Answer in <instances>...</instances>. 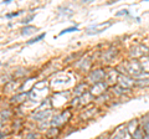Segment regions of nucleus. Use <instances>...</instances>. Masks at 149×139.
<instances>
[{"instance_id": "1", "label": "nucleus", "mask_w": 149, "mask_h": 139, "mask_svg": "<svg viewBox=\"0 0 149 139\" xmlns=\"http://www.w3.org/2000/svg\"><path fill=\"white\" fill-rule=\"evenodd\" d=\"M90 78L92 80V82H94V83H98L99 81H102L104 78V72L102 70H96L94 72H92L90 75Z\"/></svg>"}, {"instance_id": "2", "label": "nucleus", "mask_w": 149, "mask_h": 139, "mask_svg": "<svg viewBox=\"0 0 149 139\" xmlns=\"http://www.w3.org/2000/svg\"><path fill=\"white\" fill-rule=\"evenodd\" d=\"M36 31H37V29L35 28V26H25L21 30V35H30V34L36 32Z\"/></svg>"}, {"instance_id": "3", "label": "nucleus", "mask_w": 149, "mask_h": 139, "mask_svg": "<svg viewBox=\"0 0 149 139\" xmlns=\"http://www.w3.org/2000/svg\"><path fill=\"white\" fill-rule=\"evenodd\" d=\"M143 128L145 132V135H149V114H147L143 118Z\"/></svg>"}, {"instance_id": "4", "label": "nucleus", "mask_w": 149, "mask_h": 139, "mask_svg": "<svg viewBox=\"0 0 149 139\" xmlns=\"http://www.w3.org/2000/svg\"><path fill=\"white\" fill-rule=\"evenodd\" d=\"M120 83L123 84V86H126V87H132L134 81H132V80H129V78H127V77H120Z\"/></svg>"}, {"instance_id": "5", "label": "nucleus", "mask_w": 149, "mask_h": 139, "mask_svg": "<svg viewBox=\"0 0 149 139\" xmlns=\"http://www.w3.org/2000/svg\"><path fill=\"white\" fill-rule=\"evenodd\" d=\"M73 31H78V28L77 26H71V28H67V29H63L61 32L58 34L60 36H62L65 34H69V32H73Z\"/></svg>"}, {"instance_id": "6", "label": "nucleus", "mask_w": 149, "mask_h": 139, "mask_svg": "<svg viewBox=\"0 0 149 139\" xmlns=\"http://www.w3.org/2000/svg\"><path fill=\"white\" fill-rule=\"evenodd\" d=\"M45 36H46V34H45V32H44V34H40L39 36H36V37H34V39H31V40H30V41H28V44H29V45H31V44H34V42H37L39 40L44 39Z\"/></svg>"}, {"instance_id": "7", "label": "nucleus", "mask_w": 149, "mask_h": 139, "mask_svg": "<svg viewBox=\"0 0 149 139\" xmlns=\"http://www.w3.org/2000/svg\"><path fill=\"white\" fill-rule=\"evenodd\" d=\"M133 139H144L143 133H142V130H139V129H137V130L134 132V134H133Z\"/></svg>"}, {"instance_id": "8", "label": "nucleus", "mask_w": 149, "mask_h": 139, "mask_svg": "<svg viewBox=\"0 0 149 139\" xmlns=\"http://www.w3.org/2000/svg\"><path fill=\"white\" fill-rule=\"evenodd\" d=\"M142 65H143L144 71H147V72H149V58H145V60H143V62H142Z\"/></svg>"}, {"instance_id": "9", "label": "nucleus", "mask_w": 149, "mask_h": 139, "mask_svg": "<svg viewBox=\"0 0 149 139\" xmlns=\"http://www.w3.org/2000/svg\"><path fill=\"white\" fill-rule=\"evenodd\" d=\"M19 14H21V11H17V12H12V14H8L6 17H12V16H17Z\"/></svg>"}, {"instance_id": "10", "label": "nucleus", "mask_w": 149, "mask_h": 139, "mask_svg": "<svg viewBox=\"0 0 149 139\" xmlns=\"http://www.w3.org/2000/svg\"><path fill=\"white\" fill-rule=\"evenodd\" d=\"M31 19H34V15H31V16H29L28 19H25V20H23L21 22H23V24H28V22H29L30 20H31Z\"/></svg>"}, {"instance_id": "11", "label": "nucleus", "mask_w": 149, "mask_h": 139, "mask_svg": "<svg viewBox=\"0 0 149 139\" xmlns=\"http://www.w3.org/2000/svg\"><path fill=\"white\" fill-rule=\"evenodd\" d=\"M123 14L127 15V14H128V11H127V10H120L119 12H117V16H120V15H123Z\"/></svg>"}, {"instance_id": "12", "label": "nucleus", "mask_w": 149, "mask_h": 139, "mask_svg": "<svg viewBox=\"0 0 149 139\" xmlns=\"http://www.w3.org/2000/svg\"><path fill=\"white\" fill-rule=\"evenodd\" d=\"M144 139H149V135H145V137H144Z\"/></svg>"}, {"instance_id": "13", "label": "nucleus", "mask_w": 149, "mask_h": 139, "mask_svg": "<svg viewBox=\"0 0 149 139\" xmlns=\"http://www.w3.org/2000/svg\"><path fill=\"white\" fill-rule=\"evenodd\" d=\"M113 139H120V138H119V137H114V138H113Z\"/></svg>"}]
</instances>
